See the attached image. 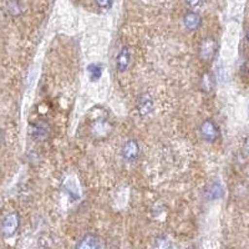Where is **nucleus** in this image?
Wrapping results in <instances>:
<instances>
[{
    "label": "nucleus",
    "instance_id": "nucleus-1",
    "mask_svg": "<svg viewBox=\"0 0 249 249\" xmlns=\"http://www.w3.org/2000/svg\"><path fill=\"white\" fill-rule=\"evenodd\" d=\"M199 132H201L202 139L207 142H214L219 136V128L212 120H206L202 122Z\"/></svg>",
    "mask_w": 249,
    "mask_h": 249
},
{
    "label": "nucleus",
    "instance_id": "nucleus-2",
    "mask_svg": "<svg viewBox=\"0 0 249 249\" xmlns=\"http://www.w3.org/2000/svg\"><path fill=\"white\" fill-rule=\"evenodd\" d=\"M218 50V44L212 37H207L202 41L201 48H199V56L203 61H211L214 59Z\"/></svg>",
    "mask_w": 249,
    "mask_h": 249
},
{
    "label": "nucleus",
    "instance_id": "nucleus-3",
    "mask_svg": "<svg viewBox=\"0 0 249 249\" xmlns=\"http://www.w3.org/2000/svg\"><path fill=\"white\" fill-rule=\"evenodd\" d=\"M20 223V217L18 213H9L3 221V233L6 237H12L17 233Z\"/></svg>",
    "mask_w": 249,
    "mask_h": 249
},
{
    "label": "nucleus",
    "instance_id": "nucleus-4",
    "mask_svg": "<svg viewBox=\"0 0 249 249\" xmlns=\"http://www.w3.org/2000/svg\"><path fill=\"white\" fill-rule=\"evenodd\" d=\"M140 146L135 140H128L122 146V157L127 162H133L139 159Z\"/></svg>",
    "mask_w": 249,
    "mask_h": 249
},
{
    "label": "nucleus",
    "instance_id": "nucleus-5",
    "mask_svg": "<svg viewBox=\"0 0 249 249\" xmlns=\"http://www.w3.org/2000/svg\"><path fill=\"white\" fill-rule=\"evenodd\" d=\"M104 247L101 239L95 234H86L77 242L76 248L80 249H96Z\"/></svg>",
    "mask_w": 249,
    "mask_h": 249
},
{
    "label": "nucleus",
    "instance_id": "nucleus-6",
    "mask_svg": "<svg viewBox=\"0 0 249 249\" xmlns=\"http://www.w3.org/2000/svg\"><path fill=\"white\" fill-rule=\"evenodd\" d=\"M131 64V54L130 50L127 48H122L121 50L119 51V54L116 56V68L117 70L124 72L128 69Z\"/></svg>",
    "mask_w": 249,
    "mask_h": 249
},
{
    "label": "nucleus",
    "instance_id": "nucleus-7",
    "mask_svg": "<svg viewBox=\"0 0 249 249\" xmlns=\"http://www.w3.org/2000/svg\"><path fill=\"white\" fill-rule=\"evenodd\" d=\"M137 108H139V112L141 113L142 116H144V115H148V113L153 110L152 97H151L148 93H142L141 96L139 97Z\"/></svg>",
    "mask_w": 249,
    "mask_h": 249
},
{
    "label": "nucleus",
    "instance_id": "nucleus-8",
    "mask_svg": "<svg viewBox=\"0 0 249 249\" xmlns=\"http://www.w3.org/2000/svg\"><path fill=\"white\" fill-rule=\"evenodd\" d=\"M31 135L36 140H45L49 136V126L44 122L31 124Z\"/></svg>",
    "mask_w": 249,
    "mask_h": 249
},
{
    "label": "nucleus",
    "instance_id": "nucleus-9",
    "mask_svg": "<svg viewBox=\"0 0 249 249\" xmlns=\"http://www.w3.org/2000/svg\"><path fill=\"white\" fill-rule=\"evenodd\" d=\"M183 24L188 30H196L201 25V17L197 13L188 12L183 17Z\"/></svg>",
    "mask_w": 249,
    "mask_h": 249
},
{
    "label": "nucleus",
    "instance_id": "nucleus-10",
    "mask_svg": "<svg viewBox=\"0 0 249 249\" xmlns=\"http://www.w3.org/2000/svg\"><path fill=\"white\" fill-rule=\"evenodd\" d=\"M222 196H223V190H222V186L217 182L211 184L208 187V190H207V197L210 199H218L221 198Z\"/></svg>",
    "mask_w": 249,
    "mask_h": 249
},
{
    "label": "nucleus",
    "instance_id": "nucleus-11",
    "mask_svg": "<svg viewBox=\"0 0 249 249\" xmlns=\"http://www.w3.org/2000/svg\"><path fill=\"white\" fill-rule=\"evenodd\" d=\"M201 88L202 90L206 91V92H211V91L213 90V88H214V77L212 76V74L206 72V74L202 75Z\"/></svg>",
    "mask_w": 249,
    "mask_h": 249
},
{
    "label": "nucleus",
    "instance_id": "nucleus-12",
    "mask_svg": "<svg viewBox=\"0 0 249 249\" xmlns=\"http://www.w3.org/2000/svg\"><path fill=\"white\" fill-rule=\"evenodd\" d=\"M88 71L90 80L95 82L100 80V77L102 76V65H100V64H91V65H89Z\"/></svg>",
    "mask_w": 249,
    "mask_h": 249
},
{
    "label": "nucleus",
    "instance_id": "nucleus-13",
    "mask_svg": "<svg viewBox=\"0 0 249 249\" xmlns=\"http://www.w3.org/2000/svg\"><path fill=\"white\" fill-rule=\"evenodd\" d=\"M9 13L12 15H19L21 13V8H20L19 3H18L17 0H12L9 3Z\"/></svg>",
    "mask_w": 249,
    "mask_h": 249
},
{
    "label": "nucleus",
    "instance_id": "nucleus-14",
    "mask_svg": "<svg viewBox=\"0 0 249 249\" xmlns=\"http://www.w3.org/2000/svg\"><path fill=\"white\" fill-rule=\"evenodd\" d=\"M95 3L99 8L101 9H108L112 5V0H95Z\"/></svg>",
    "mask_w": 249,
    "mask_h": 249
},
{
    "label": "nucleus",
    "instance_id": "nucleus-15",
    "mask_svg": "<svg viewBox=\"0 0 249 249\" xmlns=\"http://www.w3.org/2000/svg\"><path fill=\"white\" fill-rule=\"evenodd\" d=\"M156 247H168L170 246V242H168L167 238L164 237H159L156 239Z\"/></svg>",
    "mask_w": 249,
    "mask_h": 249
},
{
    "label": "nucleus",
    "instance_id": "nucleus-16",
    "mask_svg": "<svg viewBox=\"0 0 249 249\" xmlns=\"http://www.w3.org/2000/svg\"><path fill=\"white\" fill-rule=\"evenodd\" d=\"M184 3L190 8H197L198 5H201L202 0H184Z\"/></svg>",
    "mask_w": 249,
    "mask_h": 249
},
{
    "label": "nucleus",
    "instance_id": "nucleus-17",
    "mask_svg": "<svg viewBox=\"0 0 249 249\" xmlns=\"http://www.w3.org/2000/svg\"><path fill=\"white\" fill-rule=\"evenodd\" d=\"M243 151H244V153L249 155V137H248V139H246V141H244Z\"/></svg>",
    "mask_w": 249,
    "mask_h": 249
},
{
    "label": "nucleus",
    "instance_id": "nucleus-18",
    "mask_svg": "<svg viewBox=\"0 0 249 249\" xmlns=\"http://www.w3.org/2000/svg\"><path fill=\"white\" fill-rule=\"evenodd\" d=\"M247 39H248V41H249V28H248V30H247Z\"/></svg>",
    "mask_w": 249,
    "mask_h": 249
}]
</instances>
